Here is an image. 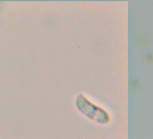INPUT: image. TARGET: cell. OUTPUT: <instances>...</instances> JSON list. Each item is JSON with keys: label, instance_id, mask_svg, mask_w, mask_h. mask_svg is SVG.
Here are the masks:
<instances>
[{"label": "cell", "instance_id": "cell-1", "mask_svg": "<svg viewBox=\"0 0 153 139\" xmlns=\"http://www.w3.org/2000/svg\"><path fill=\"white\" fill-rule=\"evenodd\" d=\"M75 106L80 113H82L86 118L98 122V124H108L110 121V116L108 112L103 108L93 105L88 99H86L82 94H78L75 97Z\"/></svg>", "mask_w": 153, "mask_h": 139}]
</instances>
